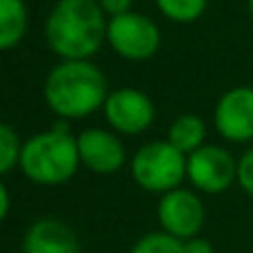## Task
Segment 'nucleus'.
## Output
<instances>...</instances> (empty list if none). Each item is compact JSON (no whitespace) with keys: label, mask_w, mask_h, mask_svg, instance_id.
<instances>
[{"label":"nucleus","mask_w":253,"mask_h":253,"mask_svg":"<svg viewBox=\"0 0 253 253\" xmlns=\"http://www.w3.org/2000/svg\"><path fill=\"white\" fill-rule=\"evenodd\" d=\"M107 25L98 0H58L44 22V38L62 60H89L107 40Z\"/></svg>","instance_id":"f257e3e1"},{"label":"nucleus","mask_w":253,"mask_h":253,"mask_svg":"<svg viewBox=\"0 0 253 253\" xmlns=\"http://www.w3.org/2000/svg\"><path fill=\"white\" fill-rule=\"evenodd\" d=\"M107 76L89 60H62L44 80V102L62 120L84 118L105 107Z\"/></svg>","instance_id":"f03ea898"},{"label":"nucleus","mask_w":253,"mask_h":253,"mask_svg":"<svg viewBox=\"0 0 253 253\" xmlns=\"http://www.w3.org/2000/svg\"><path fill=\"white\" fill-rule=\"evenodd\" d=\"M18 165L31 182L44 187L62 184L78 171V138L71 135L69 125L60 118L49 131H42L22 144Z\"/></svg>","instance_id":"7ed1b4c3"},{"label":"nucleus","mask_w":253,"mask_h":253,"mask_svg":"<svg viewBox=\"0 0 253 253\" xmlns=\"http://www.w3.org/2000/svg\"><path fill=\"white\" fill-rule=\"evenodd\" d=\"M131 175L142 189L153 193H169L187 175V156L169 140L147 142L131 160Z\"/></svg>","instance_id":"20e7f679"},{"label":"nucleus","mask_w":253,"mask_h":253,"mask_svg":"<svg viewBox=\"0 0 253 253\" xmlns=\"http://www.w3.org/2000/svg\"><path fill=\"white\" fill-rule=\"evenodd\" d=\"M107 42L120 58L131 62H142L158 53L162 44V36L158 25L149 16L129 11L123 16L109 18Z\"/></svg>","instance_id":"39448f33"},{"label":"nucleus","mask_w":253,"mask_h":253,"mask_svg":"<svg viewBox=\"0 0 253 253\" xmlns=\"http://www.w3.org/2000/svg\"><path fill=\"white\" fill-rule=\"evenodd\" d=\"M187 178L205 193H222L238 180V162L227 149L205 144L187 156Z\"/></svg>","instance_id":"423d86ee"},{"label":"nucleus","mask_w":253,"mask_h":253,"mask_svg":"<svg viewBox=\"0 0 253 253\" xmlns=\"http://www.w3.org/2000/svg\"><path fill=\"white\" fill-rule=\"evenodd\" d=\"M102 109H105L107 123L125 135L142 133L151 126L153 118H156V107H153L151 98L133 87L109 91V98Z\"/></svg>","instance_id":"0eeeda50"},{"label":"nucleus","mask_w":253,"mask_h":253,"mask_svg":"<svg viewBox=\"0 0 253 253\" xmlns=\"http://www.w3.org/2000/svg\"><path fill=\"white\" fill-rule=\"evenodd\" d=\"M158 218H160L165 233L178 240H189V238H196L202 229L205 207L193 191L178 187L162 196L158 205Z\"/></svg>","instance_id":"6e6552de"},{"label":"nucleus","mask_w":253,"mask_h":253,"mask_svg":"<svg viewBox=\"0 0 253 253\" xmlns=\"http://www.w3.org/2000/svg\"><path fill=\"white\" fill-rule=\"evenodd\" d=\"M215 129L231 142L253 140V87H233L220 96L213 111Z\"/></svg>","instance_id":"1a4fd4ad"},{"label":"nucleus","mask_w":253,"mask_h":253,"mask_svg":"<svg viewBox=\"0 0 253 253\" xmlns=\"http://www.w3.org/2000/svg\"><path fill=\"white\" fill-rule=\"evenodd\" d=\"M80 162L93 173L109 175L125 165V144L105 129H84L78 135Z\"/></svg>","instance_id":"9d476101"},{"label":"nucleus","mask_w":253,"mask_h":253,"mask_svg":"<svg viewBox=\"0 0 253 253\" xmlns=\"http://www.w3.org/2000/svg\"><path fill=\"white\" fill-rule=\"evenodd\" d=\"M22 253H78V240L65 222L44 218L25 233Z\"/></svg>","instance_id":"9b49d317"},{"label":"nucleus","mask_w":253,"mask_h":253,"mask_svg":"<svg viewBox=\"0 0 253 253\" xmlns=\"http://www.w3.org/2000/svg\"><path fill=\"white\" fill-rule=\"evenodd\" d=\"M29 13L25 0H0V49H13L27 34Z\"/></svg>","instance_id":"f8f14e48"},{"label":"nucleus","mask_w":253,"mask_h":253,"mask_svg":"<svg viewBox=\"0 0 253 253\" xmlns=\"http://www.w3.org/2000/svg\"><path fill=\"white\" fill-rule=\"evenodd\" d=\"M207 138V125L200 116L184 114L171 123L167 140L173 144L178 151H182L184 156H191L193 151H198L200 147H205Z\"/></svg>","instance_id":"ddd939ff"},{"label":"nucleus","mask_w":253,"mask_h":253,"mask_svg":"<svg viewBox=\"0 0 253 253\" xmlns=\"http://www.w3.org/2000/svg\"><path fill=\"white\" fill-rule=\"evenodd\" d=\"M209 0H156V7L160 13L171 22L178 25H189L196 22L205 13Z\"/></svg>","instance_id":"4468645a"},{"label":"nucleus","mask_w":253,"mask_h":253,"mask_svg":"<svg viewBox=\"0 0 253 253\" xmlns=\"http://www.w3.org/2000/svg\"><path fill=\"white\" fill-rule=\"evenodd\" d=\"M22 144L18 133L7 123L0 125V173H9L20 162Z\"/></svg>","instance_id":"2eb2a0df"},{"label":"nucleus","mask_w":253,"mask_h":253,"mask_svg":"<svg viewBox=\"0 0 253 253\" xmlns=\"http://www.w3.org/2000/svg\"><path fill=\"white\" fill-rule=\"evenodd\" d=\"M131 253H182V240L165 231L147 233L133 245Z\"/></svg>","instance_id":"dca6fc26"},{"label":"nucleus","mask_w":253,"mask_h":253,"mask_svg":"<svg viewBox=\"0 0 253 253\" xmlns=\"http://www.w3.org/2000/svg\"><path fill=\"white\" fill-rule=\"evenodd\" d=\"M238 182L249 196H253V147L238 160Z\"/></svg>","instance_id":"f3484780"},{"label":"nucleus","mask_w":253,"mask_h":253,"mask_svg":"<svg viewBox=\"0 0 253 253\" xmlns=\"http://www.w3.org/2000/svg\"><path fill=\"white\" fill-rule=\"evenodd\" d=\"M98 4L102 7L105 16L116 18V16H123V13H129L133 0H98Z\"/></svg>","instance_id":"a211bd4d"},{"label":"nucleus","mask_w":253,"mask_h":253,"mask_svg":"<svg viewBox=\"0 0 253 253\" xmlns=\"http://www.w3.org/2000/svg\"><path fill=\"white\" fill-rule=\"evenodd\" d=\"M182 253H215V249L209 240L189 238V240H182Z\"/></svg>","instance_id":"6ab92c4d"},{"label":"nucleus","mask_w":253,"mask_h":253,"mask_svg":"<svg viewBox=\"0 0 253 253\" xmlns=\"http://www.w3.org/2000/svg\"><path fill=\"white\" fill-rule=\"evenodd\" d=\"M9 215V191L4 184H0V218Z\"/></svg>","instance_id":"aec40b11"},{"label":"nucleus","mask_w":253,"mask_h":253,"mask_svg":"<svg viewBox=\"0 0 253 253\" xmlns=\"http://www.w3.org/2000/svg\"><path fill=\"white\" fill-rule=\"evenodd\" d=\"M247 9H249V16L253 18V0H247Z\"/></svg>","instance_id":"412c9836"}]
</instances>
